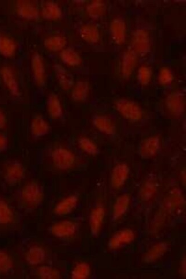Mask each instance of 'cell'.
I'll list each match as a JSON object with an SVG mask.
<instances>
[{
  "label": "cell",
  "mask_w": 186,
  "mask_h": 279,
  "mask_svg": "<svg viewBox=\"0 0 186 279\" xmlns=\"http://www.w3.org/2000/svg\"><path fill=\"white\" fill-rule=\"evenodd\" d=\"M88 92V83L84 81L79 82L72 90V97L77 102H82L87 99Z\"/></svg>",
  "instance_id": "4316f807"
},
{
  "label": "cell",
  "mask_w": 186,
  "mask_h": 279,
  "mask_svg": "<svg viewBox=\"0 0 186 279\" xmlns=\"http://www.w3.org/2000/svg\"><path fill=\"white\" fill-rule=\"evenodd\" d=\"M3 82L12 95H19V87L12 69L9 67H3L0 71Z\"/></svg>",
  "instance_id": "ba28073f"
},
{
  "label": "cell",
  "mask_w": 186,
  "mask_h": 279,
  "mask_svg": "<svg viewBox=\"0 0 186 279\" xmlns=\"http://www.w3.org/2000/svg\"><path fill=\"white\" fill-rule=\"evenodd\" d=\"M133 51L140 54H146L150 48L149 33L144 30H138L134 33L133 41Z\"/></svg>",
  "instance_id": "8992f818"
},
{
  "label": "cell",
  "mask_w": 186,
  "mask_h": 279,
  "mask_svg": "<svg viewBox=\"0 0 186 279\" xmlns=\"http://www.w3.org/2000/svg\"><path fill=\"white\" fill-rule=\"evenodd\" d=\"M159 139L152 137L144 140L140 145L139 153L144 159L150 158L156 154L159 148Z\"/></svg>",
  "instance_id": "52a82bcc"
},
{
  "label": "cell",
  "mask_w": 186,
  "mask_h": 279,
  "mask_svg": "<svg viewBox=\"0 0 186 279\" xmlns=\"http://www.w3.org/2000/svg\"><path fill=\"white\" fill-rule=\"evenodd\" d=\"M167 105L171 112L180 114L184 110V97L180 93H172L167 98Z\"/></svg>",
  "instance_id": "d6986e66"
},
{
  "label": "cell",
  "mask_w": 186,
  "mask_h": 279,
  "mask_svg": "<svg viewBox=\"0 0 186 279\" xmlns=\"http://www.w3.org/2000/svg\"><path fill=\"white\" fill-rule=\"evenodd\" d=\"M16 8L17 13L24 19L34 20L39 18V8L32 1H19L17 3Z\"/></svg>",
  "instance_id": "5b68a950"
},
{
  "label": "cell",
  "mask_w": 186,
  "mask_h": 279,
  "mask_svg": "<svg viewBox=\"0 0 186 279\" xmlns=\"http://www.w3.org/2000/svg\"><path fill=\"white\" fill-rule=\"evenodd\" d=\"M90 274V268L86 263H80L77 265L72 273V278L76 279H83L89 277Z\"/></svg>",
  "instance_id": "836d02e7"
},
{
  "label": "cell",
  "mask_w": 186,
  "mask_h": 279,
  "mask_svg": "<svg viewBox=\"0 0 186 279\" xmlns=\"http://www.w3.org/2000/svg\"><path fill=\"white\" fill-rule=\"evenodd\" d=\"M81 38L87 43L95 44L100 39L99 31L97 27L92 24H86L80 30Z\"/></svg>",
  "instance_id": "e0dca14e"
},
{
  "label": "cell",
  "mask_w": 186,
  "mask_h": 279,
  "mask_svg": "<svg viewBox=\"0 0 186 279\" xmlns=\"http://www.w3.org/2000/svg\"><path fill=\"white\" fill-rule=\"evenodd\" d=\"M41 14L44 19L48 20H56L62 16L61 9L56 3L48 1L44 3Z\"/></svg>",
  "instance_id": "2e32d148"
},
{
  "label": "cell",
  "mask_w": 186,
  "mask_h": 279,
  "mask_svg": "<svg viewBox=\"0 0 186 279\" xmlns=\"http://www.w3.org/2000/svg\"><path fill=\"white\" fill-rule=\"evenodd\" d=\"M17 46L15 42L6 36H0V54L6 57L15 55Z\"/></svg>",
  "instance_id": "cb8c5ba5"
},
{
  "label": "cell",
  "mask_w": 186,
  "mask_h": 279,
  "mask_svg": "<svg viewBox=\"0 0 186 279\" xmlns=\"http://www.w3.org/2000/svg\"><path fill=\"white\" fill-rule=\"evenodd\" d=\"M87 12L92 18L97 19L104 15L106 6L101 1H95L87 6Z\"/></svg>",
  "instance_id": "4dcf8cb0"
},
{
  "label": "cell",
  "mask_w": 186,
  "mask_h": 279,
  "mask_svg": "<svg viewBox=\"0 0 186 279\" xmlns=\"http://www.w3.org/2000/svg\"><path fill=\"white\" fill-rule=\"evenodd\" d=\"M157 191V184L153 181H147L144 184L140 190V196L141 199L148 201L152 198Z\"/></svg>",
  "instance_id": "1f68e13d"
},
{
  "label": "cell",
  "mask_w": 186,
  "mask_h": 279,
  "mask_svg": "<svg viewBox=\"0 0 186 279\" xmlns=\"http://www.w3.org/2000/svg\"><path fill=\"white\" fill-rule=\"evenodd\" d=\"M22 198L27 204L36 205L43 200V194L39 185L32 182L27 184L23 188Z\"/></svg>",
  "instance_id": "3957f363"
},
{
  "label": "cell",
  "mask_w": 186,
  "mask_h": 279,
  "mask_svg": "<svg viewBox=\"0 0 186 279\" xmlns=\"http://www.w3.org/2000/svg\"><path fill=\"white\" fill-rule=\"evenodd\" d=\"M48 114L53 119L59 118L63 113L60 101L55 94H51L48 97L47 103Z\"/></svg>",
  "instance_id": "44dd1931"
},
{
  "label": "cell",
  "mask_w": 186,
  "mask_h": 279,
  "mask_svg": "<svg viewBox=\"0 0 186 279\" xmlns=\"http://www.w3.org/2000/svg\"><path fill=\"white\" fill-rule=\"evenodd\" d=\"M78 198L74 196L65 198L57 205V206L55 208L54 212L58 215H66L75 207Z\"/></svg>",
  "instance_id": "83f0119b"
},
{
  "label": "cell",
  "mask_w": 186,
  "mask_h": 279,
  "mask_svg": "<svg viewBox=\"0 0 186 279\" xmlns=\"http://www.w3.org/2000/svg\"><path fill=\"white\" fill-rule=\"evenodd\" d=\"M7 123L6 118L3 112L0 110V129L4 128Z\"/></svg>",
  "instance_id": "60d3db41"
},
{
  "label": "cell",
  "mask_w": 186,
  "mask_h": 279,
  "mask_svg": "<svg viewBox=\"0 0 186 279\" xmlns=\"http://www.w3.org/2000/svg\"><path fill=\"white\" fill-rule=\"evenodd\" d=\"M167 250L166 244L159 243L151 247V249L144 254L143 261L146 263H152L159 259L164 255Z\"/></svg>",
  "instance_id": "9a60e30c"
},
{
  "label": "cell",
  "mask_w": 186,
  "mask_h": 279,
  "mask_svg": "<svg viewBox=\"0 0 186 279\" xmlns=\"http://www.w3.org/2000/svg\"><path fill=\"white\" fill-rule=\"evenodd\" d=\"M105 214V209L101 207L96 208L92 212L90 216V226L93 234L97 235L99 233L104 219Z\"/></svg>",
  "instance_id": "7402d4cb"
},
{
  "label": "cell",
  "mask_w": 186,
  "mask_h": 279,
  "mask_svg": "<svg viewBox=\"0 0 186 279\" xmlns=\"http://www.w3.org/2000/svg\"><path fill=\"white\" fill-rule=\"evenodd\" d=\"M53 159L54 165L61 169L71 168L75 161L73 153L64 148H58L54 150Z\"/></svg>",
  "instance_id": "7a4b0ae2"
},
{
  "label": "cell",
  "mask_w": 186,
  "mask_h": 279,
  "mask_svg": "<svg viewBox=\"0 0 186 279\" xmlns=\"http://www.w3.org/2000/svg\"><path fill=\"white\" fill-rule=\"evenodd\" d=\"M95 127L98 130L108 135H112L115 132V128L111 120L105 116H96L94 119Z\"/></svg>",
  "instance_id": "484cf974"
},
{
  "label": "cell",
  "mask_w": 186,
  "mask_h": 279,
  "mask_svg": "<svg viewBox=\"0 0 186 279\" xmlns=\"http://www.w3.org/2000/svg\"><path fill=\"white\" fill-rule=\"evenodd\" d=\"M110 29H111L112 39L117 44L121 45L125 43L126 24L123 20L120 19L113 20Z\"/></svg>",
  "instance_id": "8fae6325"
},
{
  "label": "cell",
  "mask_w": 186,
  "mask_h": 279,
  "mask_svg": "<svg viewBox=\"0 0 186 279\" xmlns=\"http://www.w3.org/2000/svg\"><path fill=\"white\" fill-rule=\"evenodd\" d=\"M49 125L43 117L37 116L34 117L31 124V131L34 137H43L49 132Z\"/></svg>",
  "instance_id": "ffe728a7"
},
{
  "label": "cell",
  "mask_w": 186,
  "mask_h": 279,
  "mask_svg": "<svg viewBox=\"0 0 186 279\" xmlns=\"http://www.w3.org/2000/svg\"><path fill=\"white\" fill-rule=\"evenodd\" d=\"M117 110L124 117L133 121H138L142 117V112L136 104L126 100H120L116 103Z\"/></svg>",
  "instance_id": "6da1fadb"
},
{
  "label": "cell",
  "mask_w": 186,
  "mask_h": 279,
  "mask_svg": "<svg viewBox=\"0 0 186 279\" xmlns=\"http://www.w3.org/2000/svg\"><path fill=\"white\" fill-rule=\"evenodd\" d=\"M76 226L70 221L61 222L55 224L52 228L53 234L59 238H66L74 234Z\"/></svg>",
  "instance_id": "7c38bea8"
},
{
  "label": "cell",
  "mask_w": 186,
  "mask_h": 279,
  "mask_svg": "<svg viewBox=\"0 0 186 279\" xmlns=\"http://www.w3.org/2000/svg\"><path fill=\"white\" fill-rule=\"evenodd\" d=\"M129 168L125 164H121L115 167L112 173L111 182L115 188L122 187L128 177Z\"/></svg>",
  "instance_id": "30bf717a"
},
{
  "label": "cell",
  "mask_w": 186,
  "mask_h": 279,
  "mask_svg": "<svg viewBox=\"0 0 186 279\" xmlns=\"http://www.w3.org/2000/svg\"><path fill=\"white\" fill-rule=\"evenodd\" d=\"M44 44L48 50L54 52H58L63 50L66 46L67 40L62 36H51L45 40Z\"/></svg>",
  "instance_id": "d4e9b609"
},
{
  "label": "cell",
  "mask_w": 186,
  "mask_h": 279,
  "mask_svg": "<svg viewBox=\"0 0 186 279\" xmlns=\"http://www.w3.org/2000/svg\"><path fill=\"white\" fill-rule=\"evenodd\" d=\"M31 65L36 84L40 87L44 86L46 83V69L43 58L39 54H34Z\"/></svg>",
  "instance_id": "277c9868"
},
{
  "label": "cell",
  "mask_w": 186,
  "mask_h": 279,
  "mask_svg": "<svg viewBox=\"0 0 186 279\" xmlns=\"http://www.w3.org/2000/svg\"><path fill=\"white\" fill-rule=\"evenodd\" d=\"M12 261L6 253L0 251V274H6L11 270Z\"/></svg>",
  "instance_id": "d590c367"
},
{
  "label": "cell",
  "mask_w": 186,
  "mask_h": 279,
  "mask_svg": "<svg viewBox=\"0 0 186 279\" xmlns=\"http://www.w3.org/2000/svg\"><path fill=\"white\" fill-rule=\"evenodd\" d=\"M173 75L170 70L167 67L161 69L159 74V80L161 84L166 85L173 81Z\"/></svg>",
  "instance_id": "f35d334b"
},
{
  "label": "cell",
  "mask_w": 186,
  "mask_h": 279,
  "mask_svg": "<svg viewBox=\"0 0 186 279\" xmlns=\"http://www.w3.org/2000/svg\"><path fill=\"white\" fill-rule=\"evenodd\" d=\"M152 76L151 69L147 67H141L138 72V79L142 85H146L149 83Z\"/></svg>",
  "instance_id": "74e56055"
},
{
  "label": "cell",
  "mask_w": 186,
  "mask_h": 279,
  "mask_svg": "<svg viewBox=\"0 0 186 279\" xmlns=\"http://www.w3.org/2000/svg\"><path fill=\"white\" fill-rule=\"evenodd\" d=\"M60 58L65 64L71 67H77L81 63L80 55L72 48H67L62 51Z\"/></svg>",
  "instance_id": "603a6c76"
},
{
  "label": "cell",
  "mask_w": 186,
  "mask_h": 279,
  "mask_svg": "<svg viewBox=\"0 0 186 279\" xmlns=\"http://www.w3.org/2000/svg\"><path fill=\"white\" fill-rule=\"evenodd\" d=\"M79 145L82 151L90 155H95L98 152L97 146L90 140L81 138L79 140Z\"/></svg>",
  "instance_id": "e575fe53"
},
{
  "label": "cell",
  "mask_w": 186,
  "mask_h": 279,
  "mask_svg": "<svg viewBox=\"0 0 186 279\" xmlns=\"http://www.w3.org/2000/svg\"><path fill=\"white\" fill-rule=\"evenodd\" d=\"M181 273L182 274V276H186V259H185L184 261H183V262L182 263L181 267Z\"/></svg>",
  "instance_id": "b9f144b4"
},
{
  "label": "cell",
  "mask_w": 186,
  "mask_h": 279,
  "mask_svg": "<svg viewBox=\"0 0 186 279\" xmlns=\"http://www.w3.org/2000/svg\"><path fill=\"white\" fill-rule=\"evenodd\" d=\"M8 144V140L4 135L0 133V151L4 150Z\"/></svg>",
  "instance_id": "ab89813d"
},
{
  "label": "cell",
  "mask_w": 186,
  "mask_h": 279,
  "mask_svg": "<svg viewBox=\"0 0 186 279\" xmlns=\"http://www.w3.org/2000/svg\"><path fill=\"white\" fill-rule=\"evenodd\" d=\"M130 200V196L127 194L122 195L117 199L113 208V218L115 220L121 217L125 214L128 208Z\"/></svg>",
  "instance_id": "f1b7e54d"
},
{
  "label": "cell",
  "mask_w": 186,
  "mask_h": 279,
  "mask_svg": "<svg viewBox=\"0 0 186 279\" xmlns=\"http://www.w3.org/2000/svg\"><path fill=\"white\" fill-rule=\"evenodd\" d=\"M137 62V55L135 51H127L123 59L122 73L125 78H129L135 68Z\"/></svg>",
  "instance_id": "5bb4252c"
},
{
  "label": "cell",
  "mask_w": 186,
  "mask_h": 279,
  "mask_svg": "<svg viewBox=\"0 0 186 279\" xmlns=\"http://www.w3.org/2000/svg\"><path fill=\"white\" fill-rule=\"evenodd\" d=\"M14 218L13 212L5 201L0 200V224L11 223Z\"/></svg>",
  "instance_id": "d6a6232c"
},
{
  "label": "cell",
  "mask_w": 186,
  "mask_h": 279,
  "mask_svg": "<svg viewBox=\"0 0 186 279\" xmlns=\"http://www.w3.org/2000/svg\"><path fill=\"white\" fill-rule=\"evenodd\" d=\"M24 176L23 167L19 163H14L7 167L5 172L6 180L10 184L20 182Z\"/></svg>",
  "instance_id": "4fadbf2b"
},
{
  "label": "cell",
  "mask_w": 186,
  "mask_h": 279,
  "mask_svg": "<svg viewBox=\"0 0 186 279\" xmlns=\"http://www.w3.org/2000/svg\"><path fill=\"white\" fill-rule=\"evenodd\" d=\"M26 258L30 264H39L45 259L44 251L39 247H33L27 253Z\"/></svg>",
  "instance_id": "f546056e"
},
{
  "label": "cell",
  "mask_w": 186,
  "mask_h": 279,
  "mask_svg": "<svg viewBox=\"0 0 186 279\" xmlns=\"http://www.w3.org/2000/svg\"><path fill=\"white\" fill-rule=\"evenodd\" d=\"M133 239L134 233L132 230H122L110 239L108 246L110 249L116 250L124 244H128L133 242Z\"/></svg>",
  "instance_id": "9c48e42d"
},
{
  "label": "cell",
  "mask_w": 186,
  "mask_h": 279,
  "mask_svg": "<svg viewBox=\"0 0 186 279\" xmlns=\"http://www.w3.org/2000/svg\"><path fill=\"white\" fill-rule=\"evenodd\" d=\"M54 69L61 88L65 90L70 89L74 85L72 75L60 65L55 66Z\"/></svg>",
  "instance_id": "ac0fdd59"
},
{
  "label": "cell",
  "mask_w": 186,
  "mask_h": 279,
  "mask_svg": "<svg viewBox=\"0 0 186 279\" xmlns=\"http://www.w3.org/2000/svg\"><path fill=\"white\" fill-rule=\"evenodd\" d=\"M39 276L43 279H58L60 277L58 271L48 267H41L39 271Z\"/></svg>",
  "instance_id": "8d00e7d4"
}]
</instances>
